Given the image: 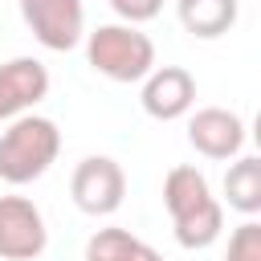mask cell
<instances>
[{
    "label": "cell",
    "instance_id": "7",
    "mask_svg": "<svg viewBox=\"0 0 261 261\" xmlns=\"http://www.w3.org/2000/svg\"><path fill=\"white\" fill-rule=\"evenodd\" d=\"M143 110L159 122H171V118H184L192 106H196V77L184 69V65H155L147 77H143V94H139Z\"/></svg>",
    "mask_w": 261,
    "mask_h": 261
},
{
    "label": "cell",
    "instance_id": "3",
    "mask_svg": "<svg viewBox=\"0 0 261 261\" xmlns=\"http://www.w3.org/2000/svg\"><path fill=\"white\" fill-rule=\"evenodd\" d=\"M86 57L110 82H143L155 69V45L135 24H98L86 33Z\"/></svg>",
    "mask_w": 261,
    "mask_h": 261
},
{
    "label": "cell",
    "instance_id": "13",
    "mask_svg": "<svg viewBox=\"0 0 261 261\" xmlns=\"http://www.w3.org/2000/svg\"><path fill=\"white\" fill-rule=\"evenodd\" d=\"M224 261H261V224L257 220H245L232 228Z\"/></svg>",
    "mask_w": 261,
    "mask_h": 261
},
{
    "label": "cell",
    "instance_id": "10",
    "mask_svg": "<svg viewBox=\"0 0 261 261\" xmlns=\"http://www.w3.org/2000/svg\"><path fill=\"white\" fill-rule=\"evenodd\" d=\"M175 12L179 24L200 41L224 37L237 24V0H175Z\"/></svg>",
    "mask_w": 261,
    "mask_h": 261
},
{
    "label": "cell",
    "instance_id": "12",
    "mask_svg": "<svg viewBox=\"0 0 261 261\" xmlns=\"http://www.w3.org/2000/svg\"><path fill=\"white\" fill-rule=\"evenodd\" d=\"M224 200H228V208H237L245 216L261 212V159L257 155H241L224 171Z\"/></svg>",
    "mask_w": 261,
    "mask_h": 261
},
{
    "label": "cell",
    "instance_id": "2",
    "mask_svg": "<svg viewBox=\"0 0 261 261\" xmlns=\"http://www.w3.org/2000/svg\"><path fill=\"white\" fill-rule=\"evenodd\" d=\"M57 151H61V130L53 118L16 114L0 135V179L12 188L33 184L57 163Z\"/></svg>",
    "mask_w": 261,
    "mask_h": 261
},
{
    "label": "cell",
    "instance_id": "11",
    "mask_svg": "<svg viewBox=\"0 0 261 261\" xmlns=\"http://www.w3.org/2000/svg\"><path fill=\"white\" fill-rule=\"evenodd\" d=\"M86 261H163V257L126 228H98L86 241Z\"/></svg>",
    "mask_w": 261,
    "mask_h": 261
},
{
    "label": "cell",
    "instance_id": "8",
    "mask_svg": "<svg viewBox=\"0 0 261 261\" xmlns=\"http://www.w3.org/2000/svg\"><path fill=\"white\" fill-rule=\"evenodd\" d=\"M188 143L204 159H237L245 147V122L224 106H204L188 118Z\"/></svg>",
    "mask_w": 261,
    "mask_h": 261
},
{
    "label": "cell",
    "instance_id": "6",
    "mask_svg": "<svg viewBox=\"0 0 261 261\" xmlns=\"http://www.w3.org/2000/svg\"><path fill=\"white\" fill-rule=\"evenodd\" d=\"M20 16H24L29 33L53 53H69L86 37L82 0H20Z\"/></svg>",
    "mask_w": 261,
    "mask_h": 261
},
{
    "label": "cell",
    "instance_id": "9",
    "mask_svg": "<svg viewBox=\"0 0 261 261\" xmlns=\"http://www.w3.org/2000/svg\"><path fill=\"white\" fill-rule=\"evenodd\" d=\"M49 94V69L37 57H12L0 65V122L33 110Z\"/></svg>",
    "mask_w": 261,
    "mask_h": 261
},
{
    "label": "cell",
    "instance_id": "14",
    "mask_svg": "<svg viewBox=\"0 0 261 261\" xmlns=\"http://www.w3.org/2000/svg\"><path fill=\"white\" fill-rule=\"evenodd\" d=\"M110 8H114V12H118L126 24H143V20L159 16L163 0H110Z\"/></svg>",
    "mask_w": 261,
    "mask_h": 261
},
{
    "label": "cell",
    "instance_id": "5",
    "mask_svg": "<svg viewBox=\"0 0 261 261\" xmlns=\"http://www.w3.org/2000/svg\"><path fill=\"white\" fill-rule=\"evenodd\" d=\"M49 245V228L41 208L29 196H0V257L4 261H37Z\"/></svg>",
    "mask_w": 261,
    "mask_h": 261
},
{
    "label": "cell",
    "instance_id": "1",
    "mask_svg": "<svg viewBox=\"0 0 261 261\" xmlns=\"http://www.w3.org/2000/svg\"><path fill=\"white\" fill-rule=\"evenodd\" d=\"M163 208H167L175 241L184 249H208L220 237V228H224V208L212 196L204 171H196L192 163H179V167L167 171V179H163Z\"/></svg>",
    "mask_w": 261,
    "mask_h": 261
},
{
    "label": "cell",
    "instance_id": "4",
    "mask_svg": "<svg viewBox=\"0 0 261 261\" xmlns=\"http://www.w3.org/2000/svg\"><path fill=\"white\" fill-rule=\"evenodd\" d=\"M69 196L86 216H110L122 208L126 196V175L110 155H90L73 167L69 175Z\"/></svg>",
    "mask_w": 261,
    "mask_h": 261
}]
</instances>
